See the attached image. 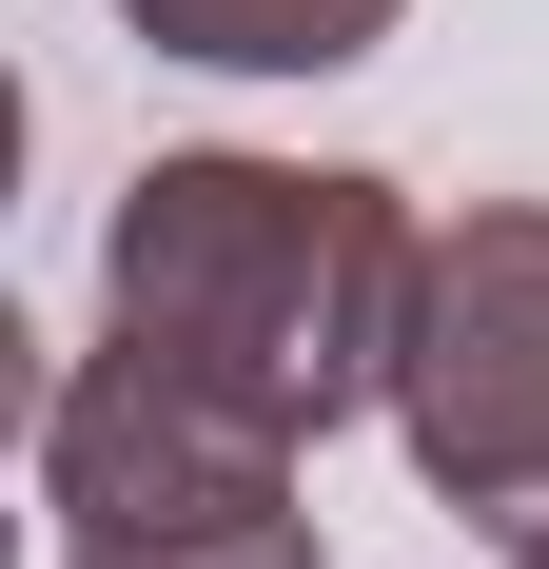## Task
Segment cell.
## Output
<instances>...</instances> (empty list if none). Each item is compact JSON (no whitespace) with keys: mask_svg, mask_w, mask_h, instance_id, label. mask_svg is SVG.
Masks as SVG:
<instances>
[{"mask_svg":"<svg viewBox=\"0 0 549 569\" xmlns=\"http://www.w3.org/2000/svg\"><path fill=\"white\" fill-rule=\"evenodd\" d=\"M295 432H256L236 393H197V373H158L138 335H99L79 373L40 393V511L59 550H158V530H274L295 511Z\"/></svg>","mask_w":549,"mask_h":569,"instance_id":"obj_3","label":"cell"},{"mask_svg":"<svg viewBox=\"0 0 549 569\" xmlns=\"http://www.w3.org/2000/svg\"><path fill=\"white\" fill-rule=\"evenodd\" d=\"M392 432L432 471V511L491 550H549V197H471L412 256V335H392Z\"/></svg>","mask_w":549,"mask_h":569,"instance_id":"obj_2","label":"cell"},{"mask_svg":"<svg viewBox=\"0 0 549 569\" xmlns=\"http://www.w3.org/2000/svg\"><path fill=\"white\" fill-rule=\"evenodd\" d=\"M412 256L432 217L353 158H138L99 217V335H138L158 373L236 393L256 432L315 452L333 412H392V335H412Z\"/></svg>","mask_w":549,"mask_h":569,"instance_id":"obj_1","label":"cell"},{"mask_svg":"<svg viewBox=\"0 0 549 569\" xmlns=\"http://www.w3.org/2000/svg\"><path fill=\"white\" fill-rule=\"evenodd\" d=\"M510 569H549V550H510Z\"/></svg>","mask_w":549,"mask_h":569,"instance_id":"obj_6","label":"cell"},{"mask_svg":"<svg viewBox=\"0 0 549 569\" xmlns=\"http://www.w3.org/2000/svg\"><path fill=\"white\" fill-rule=\"evenodd\" d=\"M158 59H197V79H333V59H373L412 0H118Z\"/></svg>","mask_w":549,"mask_h":569,"instance_id":"obj_4","label":"cell"},{"mask_svg":"<svg viewBox=\"0 0 549 569\" xmlns=\"http://www.w3.org/2000/svg\"><path fill=\"white\" fill-rule=\"evenodd\" d=\"M59 569H315V511H274V530H158V550H59Z\"/></svg>","mask_w":549,"mask_h":569,"instance_id":"obj_5","label":"cell"}]
</instances>
